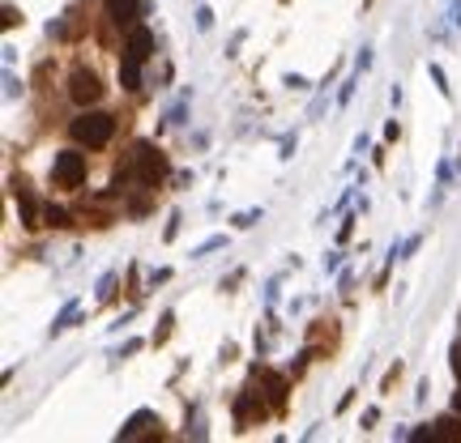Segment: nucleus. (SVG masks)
Returning <instances> with one entry per match:
<instances>
[{
    "label": "nucleus",
    "instance_id": "nucleus-1",
    "mask_svg": "<svg viewBox=\"0 0 461 443\" xmlns=\"http://www.w3.org/2000/svg\"><path fill=\"white\" fill-rule=\"evenodd\" d=\"M167 171H171V166H167L162 149H158L154 141H137V145L128 149L124 166L115 171L111 192H115V196H128V192H158L162 179H167Z\"/></svg>",
    "mask_w": 461,
    "mask_h": 443
},
{
    "label": "nucleus",
    "instance_id": "nucleus-2",
    "mask_svg": "<svg viewBox=\"0 0 461 443\" xmlns=\"http://www.w3.org/2000/svg\"><path fill=\"white\" fill-rule=\"evenodd\" d=\"M150 55H154V30L141 26V21L128 26V43H124V60H120V85L128 94L141 90V68H145Z\"/></svg>",
    "mask_w": 461,
    "mask_h": 443
},
{
    "label": "nucleus",
    "instance_id": "nucleus-3",
    "mask_svg": "<svg viewBox=\"0 0 461 443\" xmlns=\"http://www.w3.org/2000/svg\"><path fill=\"white\" fill-rule=\"evenodd\" d=\"M278 414V405H274V397L265 393V384L257 380V375H248V384L239 388V397H235V405H231V418H235V431H248V427H261L265 418H274Z\"/></svg>",
    "mask_w": 461,
    "mask_h": 443
},
{
    "label": "nucleus",
    "instance_id": "nucleus-4",
    "mask_svg": "<svg viewBox=\"0 0 461 443\" xmlns=\"http://www.w3.org/2000/svg\"><path fill=\"white\" fill-rule=\"evenodd\" d=\"M68 137L77 141V145H90V149H103V145H111V137H115V115H107V111H81L73 124H68Z\"/></svg>",
    "mask_w": 461,
    "mask_h": 443
},
{
    "label": "nucleus",
    "instance_id": "nucleus-5",
    "mask_svg": "<svg viewBox=\"0 0 461 443\" xmlns=\"http://www.w3.org/2000/svg\"><path fill=\"white\" fill-rule=\"evenodd\" d=\"M81 183H86V154L81 149H60L56 162H51V188L77 192Z\"/></svg>",
    "mask_w": 461,
    "mask_h": 443
},
{
    "label": "nucleus",
    "instance_id": "nucleus-6",
    "mask_svg": "<svg viewBox=\"0 0 461 443\" xmlns=\"http://www.w3.org/2000/svg\"><path fill=\"white\" fill-rule=\"evenodd\" d=\"M103 77L94 73V68H73V77H68V98L77 102V107H94L98 98H103Z\"/></svg>",
    "mask_w": 461,
    "mask_h": 443
},
{
    "label": "nucleus",
    "instance_id": "nucleus-7",
    "mask_svg": "<svg viewBox=\"0 0 461 443\" xmlns=\"http://www.w3.org/2000/svg\"><path fill=\"white\" fill-rule=\"evenodd\" d=\"M410 439H453V443H461V405H453L449 414H440L436 422L415 427Z\"/></svg>",
    "mask_w": 461,
    "mask_h": 443
},
{
    "label": "nucleus",
    "instance_id": "nucleus-8",
    "mask_svg": "<svg viewBox=\"0 0 461 443\" xmlns=\"http://www.w3.org/2000/svg\"><path fill=\"white\" fill-rule=\"evenodd\" d=\"M150 435H162V418L154 414V410H137L120 431H115V439L120 443H133V439H150Z\"/></svg>",
    "mask_w": 461,
    "mask_h": 443
},
{
    "label": "nucleus",
    "instance_id": "nucleus-9",
    "mask_svg": "<svg viewBox=\"0 0 461 443\" xmlns=\"http://www.w3.org/2000/svg\"><path fill=\"white\" fill-rule=\"evenodd\" d=\"M17 218H21V226H26V230H38V226H43V222H38V218H43V205L26 192V183L17 188Z\"/></svg>",
    "mask_w": 461,
    "mask_h": 443
},
{
    "label": "nucleus",
    "instance_id": "nucleus-10",
    "mask_svg": "<svg viewBox=\"0 0 461 443\" xmlns=\"http://www.w3.org/2000/svg\"><path fill=\"white\" fill-rule=\"evenodd\" d=\"M107 17H111L115 26H137L141 0H107Z\"/></svg>",
    "mask_w": 461,
    "mask_h": 443
},
{
    "label": "nucleus",
    "instance_id": "nucleus-11",
    "mask_svg": "<svg viewBox=\"0 0 461 443\" xmlns=\"http://www.w3.org/2000/svg\"><path fill=\"white\" fill-rule=\"evenodd\" d=\"M77 316H81V299H68V303L60 307V316L51 320V337H60L64 329H73V324H77Z\"/></svg>",
    "mask_w": 461,
    "mask_h": 443
},
{
    "label": "nucleus",
    "instance_id": "nucleus-12",
    "mask_svg": "<svg viewBox=\"0 0 461 443\" xmlns=\"http://www.w3.org/2000/svg\"><path fill=\"white\" fill-rule=\"evenodd\" d=\"M43 226H51V230H68L73 222H68V209H60V205H43Z\"/></svg>",
    "mask_w": 461,
    "mask_h": 443
},
{
    "label": "nucleus",
    "instance_id": "nucleus-13",
    "mask_svg": "<svg viewBox=\"0 0 461 443\" xmlns=\"http://www.w3.org/2000/svg\"><path fill=\"white\" fill-rule=\"evenodd\" d=\"M419 247H423V235H406V239H402V243H393L389 252H393L398 260H410V256H415Z\"/></svg>",
    "mask_w": 461,
    "mask_h": 443
},
{
    "label": "nucleus",
    "instance_id": "nucleus-14",
    "mask_svg": "<svg viewBox=\"0 0 461 443\" xmlns=\"http://www.w3.org/2000/svg\"><path fill=\"white\" fill-rule=\"evenodd\" d=\"M428 77H432V85H436V90H440V94H445L449 102H453V85H449V73H445L440 64H428Z\"/></svg>",
    "mask_w": 461,
    "mask_h": 443
},
{
    "label": "nucleus",
    "instance_id": "nucleus-15",
    "mask_svg": "<svg viewBox=\"0 0 461 443\" xmlns=\"http://www.w3.org/2000/svg\"><path fill=\"white\" fill-rule=\"evenodd\" d=\"M359 77H363V73H351V77L338 85V107H351V98H355V90H359Z\"/></svg>",
    "mask_w": 461,
    "mask_h": 443
},
{
    "label": "nucleus",
    "instance_id": "nucleus-16",
    "mask_svg": "<svg viewBox=\"0 0 461 443\" xmlns=\"http://www.w3.org/2000/svg\"><path fill=\"white\" fill-rule=\"evenodd\" d=\"M261 218H265V209H244V213H235V218H231V226H235V230H252Z\"/></svg>",
    "mask_w": 461,
    "mask_h": 443
},
{
    "label": "nucleus",
    "instance_id": "nucleus-17",
    "mask_svg": "<svg viewBox=\"0 0 461 443\" xmlns=\"http://www.w3.org/2000/svg\"><path fill=\"white\" fill-rule=\"evenodd\" d=\"M218 247H227V235H209L205 243H197V247H192V256L201 260V256H209V252H218Z\"/></svg>",
    "mask_w": 461,
    "mask_h": 443
},
{
    "label": "nucleus",
    "instance_id": "nucleus-18",
    "mask_svg": "<svg viewBox=\"0 0 461 443\" xmlns=\"http://www.w3.org/2000/svg\"><path fill=\"white\" fill-rule=\"evenodd\" d=\"M111 294H115V273H103V277H98V290H94V299H98V303H107Z\"/></svg>",
    "mask_w": 461,
    "mask_h": 443
},
{
    "label": "nucleus",
    "instance_id": "nucleus-19",
    "mask_svg": "<svg viewBox=\"0 0 461 443\" xmlns=\"http://www.w3.org/2000/svg\"><path fill=\"white\" fill-rule=\"evenodd\" d=\"M171 324H175V316H171V311H162V320H158V329H154V346H167Z\"/></svg>",
    "mask_w": 461,
    "mask_h": 443
},
{
    "label": "nucleus",
    "instance_id": "nucleus-20",
    "mask_svg": "<svg viewBox=\"0 0 461 443\" xmlns=\"http://www.w3.org/2000/svg\"><path fill=\"white\" fill-rule=\"evenodd\" d=\"M449 367H453V384L461 388V337L449 346Z\"/></svg>",
    "mask_w": 461,
    "mask_h": 443
},
{
    "label": "nucleus",
    "instance_id": "nucleus-21",
    "mask_svg": "<svg viewBox=\"0 0 461 443\" xmlns=\"http://www.w3.org/2000/svg\"><path fill=\"white\" fill-rule=\"evenodd\" d=\"M162 282H171V269H150L145 273V290H158Z\"/></svg>",
    "mask_w": 461,
    "mask_h": 443
},
{
    "label": "nucleus",
    "instance_id": "nucleus-22",
    "mask_svg": "<svg viewBox=\"0 0 461 443\" xmlns=\"http://www.w3.org/2000/svg\"><path fill=\"white\" fill-rule=\"evenodd\" d=\"M295 145H299V137H295V132H286V137H282V154H278V158H282V162H291V158H295Z\"/></svg>",
    "mask_w": 461,
    "mask_h": 443
},
{
    "label": "nucleus",
    "instance_id": "nucleus-23",
    "mask_svg": "<svg viewBox=\"0 0 461 443\" xmlns=\"http://www.w3.org/2000/svg\"><path fill=\"white\" fill-rule=\"evenodd\" d=\"M141 346H145V341H141V337H133V341H124V346H120V350H115V363H120V358H133V354H137V350H141Z\"/></svg>",
    "mask_w": 461,
    "mask_h": 443
},
{
    "label": "nucleus",
    "instance_id": "nucleus-24",
    "mask_svg": "<svg viewBox=\"0 0 461 443\" xmlns=\"http://www.w3.org/2000/svg\"><path fill=\"white\" fill-rule=\"evenodd\" d=\"M209 26H214V9L201 4V9H197V30H209Z\"/></svg>",
    "mask_w": 461,
    "mask_h": 443
},
{
    "label": "nucleus",
    "instance_id": "nucleus-25",
    "mask_svg": "<svg viewBox=\"0 0 461 443\" xmlns=\"http://www.w3.org/2000/svg\"><path fill=\"white\" fill-rule=\"evenodd\" d=\"M17 94H21V81H17L13 68H9V73H4V98H17Z\"/></svg>",
    "mask_w": 461,
    "mask_h": 443
},
{
    "label": "nucleus",
    "instance_id": "nucleus-26",
    "mask_svg": "<svg viewBox=\"0 0 461 443\" xmlns=\"http://www.w3.org/2000/svg\"><path fill=\"white\" fill-rule=\"evenodd\" d=\"M180 222H184L180 213H171V218H167V230H162V243H171V239L180 235Z\"/></svg>",
    "mask_w": 461,
    "mask_h": 443
},
{
    "label": "nucleus",
    "instance_id": "nucleus-27",
    "mask_svg": "<svg viewBox=\"0 0 461 443\" xmlns=\"http://www.w3.org/2000/svg\"><path fill=\"white\" fill-rule=\"evenodd\" d=\"M398 375H402V363H393V367L385 371V380H380V393H389V388L398 384Z\"/></svg>",
    "mask_w": 461,
    "mask_h": 443
},
{
    "label": "nucleus",
    "instance_id": "nucleus-28",
    "mask_svg": "<svg viewBox=\"0 0 461 443\" xmlns=\"http://www.w3.org/2000/svg\"><path fill=\"white\" fill-rule=\"evenodd\" d=\"M445 17H449V26L461 34V0H449V13H445Z\"/></svg>",
    "mask_w": 461,
    "mask_h": 443
},
{
    "label": "nucleus",
    "instance_id": "nucleus-29",
    "mask_svg": "<svg viewBox=\"0 0 461 443\" xmlns=\"http://www.w3.org/2000/svg\"><path fill=\"white\" fill-rule=\"evenodd\" d=\"M372 68V47H363L359 55H355V73H368Z\"/></svg>",
    "mask_w": 461,
    "mask_h": 443
},
{
    "label": "nucleus",
    "instance_id": "nucleus-30",
    "mask_svg": "<svg viewBox=\"0 0 461 443\" xmlns=\"http://www.w3.org/2000/svg\"><path fill=\"white\" fill-rule=\"evenodd\" d=\"M355 222H359V218H355V213H351V218H346V222H342V226H338V243H346V239H351V235H355Z\"/></svg>",
    "mask_w": 461,
    "mask_h": 443
},
{
    "label": "nucleus",
    "instance_id": "nucleus-31",
    "mask_svg": "<svg viewBox=\"0 0 461 443\" xmlns=\"http://www.w3.org/2000/svg\"><path fill=\"white\" fill-rule=\"evenodd\" d=\"M376 422H380V410H376V405H372V410H363V418H359V427H363V431H372Z\"/></svg>",
    "mask_w": 461,
    "mask_h": 443
},
{
    "label": "nucleus",
    "instance_id": "nucleus-32",
    "mask_svg": "<svg viewBox=\"0 0 461 443\" xmlns=\"http://www.w3.org/2000/svg\"><path fill=\"white\" fill-rule=\"evenodd\" d=\"M325 273H342V252H329L325 256Z\"/></svg>",
    "mask_w": 461,
    "mask_h": 443
},
{
    "label": "nucleus",
    "instance_id": "nucleus-33",
    "mask_svg": "<svg viewBox=\"0 0 461 443\" xmlns=\"http://www.w3.org/2000/svg\"><path fill=\"white\" fill-rule=\"evenodd\" d=\"M17 21H21V13H17V9H13V4H4V30H13V26H17Z\"/></svg>",
    "mask_w": 461,
    "mask_h": 443
},
{
    "label": "nucleus",
    "instance_id": "nucleus-34",
    "mask_svg": "<svg viewBox=\"0 0 461 443\" xmlns=\"http://www.w3.org/2000/svg\"><path fill=\"white\" fill-rule=\"evenodd\" d=\"M286 85H291V90H308V77H299V73H286Z\"/></svg>",
    "mask_w": 461,
    "mask_h": 443
},
{
    "label": "nucleus",
    "instance_id": "nucleus-35",
    "mask_svg": "<svg viewBox=\"0 0 461 443\" xmlns=\"http://www.w3.org/2000/svg\"><path fill=\"white\" fill-rule=\"evenodd\" d=\"M398 132H402V128H398V119H389V124H385V141H398Z\"/></svg>",
    "mask_w": 461,
    "mask_h": 443
},
{
    "label": "nucleus",
    "instance_id": "nucleus-36",
    "mask_svg": "<svg viewBox=\"0 0 461 443\" xmlns=\"http://www.w3.org/2000/svg\"><path fill=\"white\" fill-rule=\"evenodd\" d=\"M368 145H372V137H368V132H359V137H355V154H363Z\"/></svg>",
    "mask_w": 461,
    "mask_h": 443
},
{
    "label": "nucleus",
    "instance_id": "nucleus-37",
    "mask_svg": "<svg viewBox=\"0 0 461 443\" xmlns=\"http://www.w3.org/2000/svg\"><path fill=\"white\" fill-rule=\"evenodd\" d=\"M338 286H342V290H351V286H355V273H351V269H346V273H338Z\"/></svg>",
    "mask_w": 461,
    "mask_h": 443
},
{
    "label": "nucleus",
    "instance_id": "nucleus-38",
    "mask_svg": "<svg viewBox=\"0 0 461 443\" xmlns=\"http://www.w3.org/2000/svg\"><path fill=\"white\" fill-rule=\"evenodd\" d=\"M363 4H372V0H363Z\"/></svg>",
    "mask_w": 461,
    "mask_h": 443
},
{
    "label": "nucleus",
    "instance_id": "nucleus-39",
    "mask_svg": "<svg viewBox=\"0 0 461 443\" xmlns=\"http://www.w3.org/2000/svg\"><path fill=\"white\" fill-rule=\"evenodd\" d=\"M457 320H461V316H457Z\"/></svg>",
    "mask_w": 461,
    "mask_h": 443
}]
</instances>
